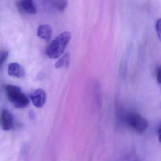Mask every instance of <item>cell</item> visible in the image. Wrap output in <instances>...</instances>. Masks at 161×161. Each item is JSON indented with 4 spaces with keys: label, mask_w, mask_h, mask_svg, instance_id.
Returning <instances> with one entry per match:
<instances>
[{
    "label": "cell",
    "mask_w": 161,
    "mask_h": 161,
    "mask_svg": "<svg viewBox=\"0 0 161 161\" xmlns=\"http://www.w3.org/2000/svg\"><path fill=\"white\" fill-rule=\"evenodd\" d=\"M71 38V33L67 31L56 36L47 49V54L49 58L55 59L60 57L64 53Z\"/></svg>",
    "instance_id": "1"
},
{
    "label": "cell",
    "mask_w": 161,
    "mask_h": 161,
    "mask_svg": "<svg viewBox=\"0 0 161 161\" xmlns=\"http://www.w3.org/2000/svg\"><path fill=\"white\" fill-rule=\"evenodd\" d=\"M124 118L127 125L138 134L143 133L148 126L147 120L136 113H128Z\"/></svg>",
    "instance_id": "2"
},
{
    "label": "cell",
    "mask_w": 161,
    "mask_h": 161,
    "mask_svg": "<svg viewBox=\"0 0 161 161\" xmlns=\"http://www.w3.org/2000/svg\"><path fill=\"white\" fill-rule=\"evenodd\" d=\"M5 89L7 98L14 104L19 99L24 93L20 87L13 85H7L5 86Z\"/></svg>",
    "instance_id": "3"
},
{
    "label": "cell",
    "mask_w": 161,
    "mask_h": 161,
    "mask_svg": "<svg viewBox=\"0 0 161 161\" xmlns=\"http://www.w3.org/2000/svg\"><path fill=\"white\" fill-rule=\"evenodd\" d=\"M30 98L33 104L37 108H41L45 104L46 100V94L43 89H37L32 92Z\"/></svg>",
    "instance_id": "4"
},
{
    "label": "cell",
    "mask_w": 161,
    "mask_h": 161,
    "mask_svg": "<svg viewBox=\"0 0 161 161\" xmlns=\"http://www.w3.org/2000/svg\"><path fill=\"white\" fill-rule=\"evenodd\" d=\"M17 6L20 12L30 14L37 13V8L32 0H22L17 2Z\"/></svg>",
    "instance_id": "5"
},
{
    "label": "cell",
    "mask_w": 161,
    "mask_h": 161,
    "mask_svg": "<svg viewBox=\"0 0 161 161\" xmlns=\"http://www.w3.org/2000/svg\"><path fill=\"white\" fill-rule=\"evenodd\" d=\"M1 124L4 130H9L14 127V122L12 114L7 110H3L1 114Z\"/></svg>",
    "instance_id": "6"
},
{
    "label": "cell",
    "mask_w": 161,
    "mask_h": 161,
    "mask_svg": "<svg viewBox=\"0 0 161 161\" xmlns=\"http://www.w3.org/2000/svg\"><path fill=\"white\" fill-rule=\"evenodd\" d=\"M8 73L15 78H22L25 76L26 71L24 68L17 63H12L8 67Z\"/></svg>",
    "instance_id": "7"
},
{
    "label": "cell",
    "mask_w": 161,
    "mask_h": 161,
    "mask_svg": "<svg viewBox=\"0 0 161 161\" xmlns=\"http://www.w3.org/2000/svg\"><path fill=\"white\" fill-rule=\"evenodd\" d=\"M52 29L47 24L40 25L37 29V35L41 39L48 41L52 36Z\"/></svg>",
    "instance_id": "8"
},
{
    "label": "cell",
    "mask_w": 161,
    "mask_h": 161,
    "mask_svg": "<svg viewBox=\"0 0 161 161\" xmlns=\"http://www.w3.org/2000/svg\"><path fill=\"white\" fill-rule=\"evenodd\" d=\"M70 60V55L69 53H66L62 56L61 58L56 62L55 66L56 68H60L64 66H67L69 64Z\"/></svg>",
    "instance_id": "9"
},
{
    "label": "cell",
    "mask_w": 161,
    "mask_h": 161,
    "mask_svg": "<svg viewBox=\"0 0 161 161\" xmlns=\"http://www.w3.org/2000/svg\"><path fill=\"white\" fill-rule=\"evenodd\" d=\"M53 7L59 12H64L68 5L67 1H50Z\"/></svg>",
    "instance_id": "10"
},
{
    "label": "cell",
    "mask_w": 161,
    "mask_h": 161,
    "mask_svg": "<svg viewBox=\"0 0 161 161\" xmlns=\"http://www.w3.org/2000/svg\"><path fill=\"white\" fill-rule=\"evenodd\" d=\"M9 55V53L7 50H3L0 53V67L5 63Z\"/></svg>",
    "instance_id": "11"
},
{
    "label": "cell",
    "mask_w": 161,
    "mask_h": 161,
    "mask_svg": "<svg viewBox=\"0 0 161 161\" xmlns=\"http://www.w3.org/2000/svg\"><path fill=\"white\" fill-rule=\"evenodd\" d=\"M155 28L156 31H157V34L158 35V36L160 38V29H161V20L160 19H159L156 21L155 24Z\"/></svg>",
    "instance_id": "12"
},
{
    "label": "cell",
    "mask_w": 161,
    "mask_h": 161,
    "mask_svg": "<svg viewBox=\"0 0 161 161\" xmlns=\"http://www.w3.org/2000/svg\"><path fill=\"white\" fill-rule=\"evenodd\" d=\"M156 79L158 83L160 84L161 83V67H159L157 68V71H156Z\"/></svg>",
    "instance_id": "13"
}]
</instances>
